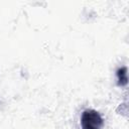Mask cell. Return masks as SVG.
Here are the masks:
<instances>
[{"mask_svg": "<svg viewBox=\"0 0 129 129\" xmlns=\"http://www.w3.org/2000/svg\"><path fill=\"white\" fill-rule=\"evenodd\" d=\"M117 78H118V84L120 86H125L127 84L128 78H127V68H121L117 71Z\"/></svg>", "mask_w": 129, "mask_h": 129, "instance_id": "obj_2", "label": "cell"}, {"mask_svg": "<svg viewBox=\"0 0 129 129\" xmlns=\"http://www.w3.org/2000/svg\"><path fill=\"white\" fill-rule=\"evenodd\" d=\"M82 129H101L103 126V119L101 115L93 109H87L81 116Z\"/></svg>", "mask_w": 129, "mask_h": 129, "instance_id": "obj_1", "label": "cell"}]
</instances>
